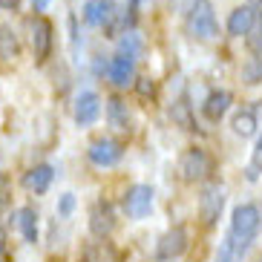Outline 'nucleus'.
<instances>
[{
  "label": "nucleus",
  "instance_id": "obj_4",
  "mask_svg": "<svg viewBox=\"0 0 262 262\" xmlns=\"http://www.w3.org/2000/svg\"><path fill=\"white\" fill-rule=\"evenodd\" d=\"M225 208V187L219 182H208L199 193V219L205 228H213Z\"/></svg>",
  "mask_w": 262,
  "mask_h": 262
},
{
  "label": "nucleus",
  "instance_id": "obj_6",
  "mask_svg": "<svg viewBox=\"0 0 262 262\" xmlns=\"http://www.w3.org/2000/svg\"><path fill=\"white\" fill-rule=\"evenodd\" d=\"M187 245H190V236H187V228H182V225H176V228H170V231L162 233V239L156 242V256L162 262H173L179 259V256L187 251Z\"/></svg>",
  "mask_w": 262,
  "mask_h": 262
},
{
  "label": "nucleus",
  "instance_id": "obj_12",
  "mask_svg": "<svg viewBox=\"0 0 262 262\" xmlns=\"http://www.w3.org/2000/svg\"><path fill=\"white\" fill-rule=\"evenodd\" d=\"M256 24V9L254 6H239L231 12V17H228V35H233V38H242V35H248V32L254 29Z\"/></svg>",
  "mask_w": 262,
  "mask_h": 262
},
{
  "label": "nucleus",
  "instance_id": "obj_7",
  "mask_svg": "<svg viewBox=\"0 0 262 262\" xmlns=\"http://www.w3.org/2000/svg\"><path fill=\"white\" fill-rule=\"evenodd\" d=\"M86 159L95 167H116L124 159V144L116 139H95L86 147Z\"/></svg>",
  "mask_w": 262,
  "mask_h": 262
},
{
  "label": "nucleus",
  "instance_id": "obj_22",
  "mask_svg": "<svg viewBox=\"0 0 262 262\" xmlns=\"http://www.w3.org/2000/svg\"><path fill=\"white\" fill-rule=\"evenodd\" d=\"M242 81H245L248 86L262 84V58H259V55L248 58V63L242 67Z\"/></svg>",
  "mask_w": 262,
  "mask_h": 262
},
{
  "label": "nucleus",
  "instance_id": "obj_14",
  "mask_svg": "<svg viewBox=\"0 0 262 262\" xmlns=\"http://www.w3.org/2000/svg\"><path fill=\"white\" fill-rule=\"evenodd\" d=\"M52 179H55V167H52V164H35V167H32L29 173L24 176V187L40 196V193L49 190Z\"/></svg>",
  "mask_w": 262,
  "mask_h": 262
},
{
  "label": "nucleus",
  "instance_id": "obj_34",
  "mask_svg": "<svg viewBox=\"0 0 262 262\" xmlns=\"http://www.w3.org/2000/svg\"><path fill=\"white\" fill-rule=\"evenodd\" d=\"M254 3H259V6H262V0H254Z\"/></svg>",
  "mask_w": 262,
  "mask_h": 262
},
{
  "label": "nucleus",
  "instance_id": "obj_16",
  "mask_svg": "<svg viewBox=\"0 0 262 262\" xmlns=\"http://www.w3.org/2000/svg\"><path fill=\"white\" fill-rule=\"evenodd\" d=\"M231 93L228 90H213V93L205 98V104H202V113L210 118V121H219V118L228 113V107H231Z\"/></svg>",
  "mask_w": 262,
  "mask_h": 262
},
{
  "label": "nucleus",
  "instance_id": "obj_28",
  "mask_svg": "<svg viewBox=\"0 0 262 262\" xmlns=\"http://www.w3.org/2000/svg\"><path fill=\"white\" fill-rule=\"evenodd\" d=\"M136 90H139V95H153L156 93V86H153L150 78H139V81H136Z\"/></svg>",
  "mask_w": 262,
  "mask_h": 262
},
{
  "label": "nucleus",
  "instance_id": "obj_18",
  "mask_svg": "<svg viewBox=\"0 0 262 262\" xmlns=\"http://www.w3.org/2000/svg\"><path fill=\"white\" fill-rule=\"evenodd\" d=\"M15 219H17V228H20L24 239L29 242V245H35V242H38V210L35 208H20L15 213Z\"/></svg>",
  "mask_w": 262,
  "mask_h": 262
},
{
  "label": "nucleus",
  "instance_id": "obj_33",
  "mask_svg": "<svg viewBox=\"0 0 262 262\" xmlns=\"http://www.w3.org/2000/svg\"><path fill=\"white\" fill-rule=\"evenodd\" d=\"M133 6H141V3H147V0H130Z\"/></svg>",
  "mask_w": 262,
  "mask_h": 262
},
{
  "label": "nucleus",
  "instance_id": "obj_13",
  "mask_svg": "<svg viewBox=\"0 0 262 262\" xmlns=\"http://www.w3.org/2000/svg\"><path fill=\"white\" fill-rule=\"evenodd\" d=\"M107 75L116 86H130L133 78H136V67H133V58L127 55H116L113 61L107 63Z\"/></svg>",
  "mask_w": 262,
  "mask_h": 262
},
{
  "label": "nucleus",
  "instance_id": "obj_19",
  "mask_svg": "<svg viewBox=\"0 0 262 262\" xmlns=\"http://www.w3.org/2000/svg\"><path fill=\"white\" fill-rule=\"evenodd\" d=\"M167 116H170V121L176 124V127H182V130H196L193 110H190V104H187L185 98L173 101V104H170V110H167Z\"/></svg>",
  "mask_w": 262,
  "mask_h": 262
},
{
  "label": "nucleus",
  "instance_id": "obj_3",
  "mask_svg": "<svg viewBox=\"0 0 262 262\" xmlns=\"http://www.w3.org/2000/svg\"><path fill=\"white\" fill-rule=\"evenodd\" d=\"M179 173H182L185 182H202V179H208L213 173V159L208 156V150L190 147L179 159Z\"/></svg>",
  "mask_w": 262,
  "mask_h": 262
},
{
  "label": "nucleus",
  "instance_id": "obj_1",
  "mask_svg": "<svg viewBox=\"0 0 262 262\" xmlns=\"http://www.w3.org/2000/svg\"><path fill=\"white\" fill-rule=\"evenodd\" d=\"M185 26H187V35L190 38H199V40L216 38L219 35V24H216L213 3L210 0H193L190 9H187Z\"/></svg>",
  "mask_w": 262,
  "mask_h": 262
},
{
  "label": "nucleus",
  "instance_id": "obj_11",
  "mask_svg": "<svg viewBox=\"0 0 262 262\" xmlns=\"http://www.w3.org/2000/svg\"><path fill=\"white\" fill-rule=\"evenodd\" d=\"M84 20L90 26H107L116 15V3L113 0H86L84 3Z\"/></svg>",
  "mask_w": 262,
  "mask_h": 262
},
{
  "label": "nucleus",
  "instance_id": "obj_31",
  "mask_svg": "<svg viewBox=\"0 0 262 262\" xmlns=\"http://www.w3.org/2000/svg\"><path fill=\"white\" fill-rule=\"evenodd\" d=\"M6 245H9V239H6V231L0 228V259L6 256Z\"/></svg>",
  "mask_w": 262,
  "mask_h": 262
},
{
  "label": "nucleus",
  "instance_id": "obj_17",
  "mask_svg": "<svg viewBox=\"0 0 262 262\" xmlns=\"http://www.w3.org/2000/svg\"><path fill=\"white\" fill-rule=\"evenodd\" d=\"M248 242H239L236 236H228L222 239V245H219V251H216V259L213 262H242L245 259V251H248Z\"/></svg>",
  "mask_w": 262,
  "mask_h": 262
},
{
  "label": "nucleus",
  "instance_id": "obj_32",
  "mask_svg": "<svg viewBox=\"0 0 262 262\" xmlns=\"http://www.w3.org/2000/svg\"><path fill=\"white\" fill-rule=\"evenodd\" d=\"M254 113H256V118H262V101H256V107H254Z\"/></svg>",
  "mask_w": 262,
  "mask_h": 262
},
{
  "label": "nucleus",
  "instance_id": "obj_27",
  "mask_svg": "<svg viewBox=\"0 0 262 262\" xmlns=\"http://www.w3.org/2000/svg\"><path fill=\"white\" fill-rule=\"evenodd\" d=\"M72 210H75V193H63L61 202H58V216H72Z\"/></svg>",
  "mask_w": 262,
  "mask_h": 262
},
{
  "label": "nucleus",
  "instance_id": "obj_30",
  "mask_svg": "<svg viewBox=\"0 0 262 262\" xmlns=\"http://www.w3.org/2000/svg\"><path fill=\"white\" fill-rule=\"evenodd\" d=\"M49 3H52V0H32V9H35V12H47Z\"/></svg>",
  "mask_w": 262,
  "mask_h": 262
},
{
  "label": "nucleus",
  "instance_id": "obj_20",
  "mask_svg": "<svg viewBox=\"0 0 262 262\" xmlns=\"http://www.w3.org/2000/svg\"><path fill=\"white\" fill-rule=\"evenodd\" d=\"M17 55H20V38H17V32L9 24H3L0 26V58L3 61H15Z\"/></svg>",
  "mask_w": 262,
  "mask_h": 262
},
{
  "label": "nucleus",
  "instance_id": "obj_21",
  "mask_svg": "<svg viewBox=\"0 0 262 262\" xmlns=\"http://www.w3.org/2000/svg\"><path fill=\"white\" fill-rule=\"evenodd\" d=\"M231 127H233V133H236V136H242V139H251V136L256 133V127H259V118H256L254 110H239L236 116H233Z\"/></svg>",
  "mask_w": 262,
  "mask_h": 262
},
{
  "label": "nucleus",
  "instance_id": "obj_10",
  "mask_svg": "<svg viewBox=\"0 0 262 262\" xmlns=\"http://www.w3.org/2000/svg\"><path fill=\"white\" fill-rule=\"evenodd\" d=\"M101 116V98L98 93H93V90H84V93L75 95V104H72V118H75L78 127H90V124H95Z\"/></svg>",
  "mask_w": 262,
  "mask_h": 262
},
{
  "label": "nucleus",
  "instance_id": "obj_5",
  "mask_svg": "<svg viewBox=\"0 0 262 262\" xmlns=\"http://www.w3.org/2000/svg\"><path fill=\"white\" fill-rule=\"evenodd\" d=\"M153 199H156V193L150 185H133L130 190L124 193L121 210L127 213V219H144L153 210Z\"/></svg>",
  "mask_w": 262,
  "mask_h": 262
},
{
  "label": "nucleus",
  "instance_id": "obj_24",
  "mask_svg": "<svg viewBox=\"0 0 262 262\" xmlns=\"http://www.w3.org/2000/svg\"><path fill=\"white\" fill-rule=\"evenodd\" d=\"M248 38V49H251V55H259L262 58V20H256L254 29L245 35Z\"/></svg>",
  "mask_w": 262,
  "mask_h": 262
},
{
  "label": "nucleus",
  "instance_id": "obj_25",
  "mask_svg": "<svg viewBox=\"0 0 262 262\" xmlns=\"http://www.w3.org/2000/svg\"><path fill=\"white\" fill-rule=\"evenodd\" d=\"M12 205V179L0 170V210H6Z\"/></svg>",
  "mask_w": 262,
  "mask_h": 262
},
{
  "label": "nucleus",
  "instance_id": "obj_9",
  "mask_svg": "<svg viewBox=\"0 0 262 262\" xmlns=\"http://www.w3.org/2000/svg\"><path fill=\"white\" fill-rule=\"evenodd\" d=\"M116 231V208L107 199H98L90 210V233L95 239H107Z\"/></svg>",
  "mask_w": 262,
  "mask_h": 262
},
{
  "label": "nucleus",
  "instance_id": "obj_15",
  "mask_svg": "<svg viewBox=\"0 0 262 262\" xmlns=\"http://www.w3.org/2000/svg\"><path fill=\"white\" fill-rule=\"evenodd\" d=\"M107 121H110V127L118 130V133H130L133 130L130 110H127V104H124L118 95H113V98L107 101Z\"/></svg>",
  "mask_w": 262,
  "mask_h": 262
},
{
  "label": "nucleus",
  "instance_id": "obj_29",
  "mask_svg": "<svg viewBox=\"0 0 262 262\" xmlns=\"http://www.w3.org/2000/svg\"><path fill=\"white\" fill-rule=\"evenodd\" d=\"M0 9H6V12H17V9H20V0H0Z\"/></svg>",
  "mask_w": 262,
  "mask_h": 262
},
{
  "label": "nucleus",
  "instance_id": "obj_8",
  "mask_svg": "<svg viewBox=\"0 0 262 262\" xmlns=\"http://www.w3.org/2000/svg\"><path fill=\"white\" fill-rule=\"evenodd\" d=\"M29 40H32V52H35V61H47L49 52H52V24H49L43 15H35L29 20Z\"/></svg>",
  "mask_w": 262,
  "mask_h": 262
},
{
  "label": "nucleus",
  "instance_id": "obj_23",
  "mask_svg": "<svg viewBox=\"0 0 262 262\" xmlns=\"http://www.w3.org/2000/svg\"><path fill=\"white\" fill-rule=\"evenodd\" d=\"M139 52H141V38H139V32H121V40H118V55L136 58Z\"/></svg>",
  "mask_w": 262,
  "mask_h": 262
},
{
  "label": "nucleus",
  "instance_id": "obj_2",
  "mask_svg": "<svg viewBox=\"0 0 262 262\" xmlns=\"http://www.w3.org/2000/svg\"><path fill=\"white\" fill-rule=\"evenodd\" d=\"M262 231V205H239L233 208V216H231V236H236L239 242H254L256 233Z\"/></svg>",
  "mask_w": 262,
  "mask_h": 262
},
{
  "label": "nucleus",
  "instance_id": "obj_26",
  "mask_svg": "<svg viewBox=\"0 0 262 262\" xmlns=\"http://www.w3.org/2000/svg\"><path fill=\"white\" fill-rule=\"evenodd\" d=\"M259 170H262V136H259V141H256V147H254V156H251V167H248V179H251V182H256V176H259Z\"/></svg>",
  "mask_w": 262,
  "mask_h": 262
}]
</instances>
